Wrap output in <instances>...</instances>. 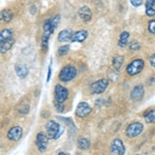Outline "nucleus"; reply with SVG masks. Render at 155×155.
Returning a JSON list of instances; mask_svg holds the SVG:
<instances>
[{"label": "nucleus", "instance_id": "nucleus-28", "mask_svg": "<svg viewBox=\"0 0 155 155\" xmlns=\"http://www.w3.org/2000/svg\"><path fill=\"white\" fill-rule=\"evenodd\" d=\"M130 3L134 6L137 7V6H140L142 3H143V0H130Z\"/></svg>", "mask_w": 155, "mask_h": 155}, {"label": "nucleus", "instance_id": "nucleus-18", "mask_svg": "<svg viewBox=\"0 0 155 155\" xmlns=\"http://www.w3.org/2000/svg\"><path fill=\"white\" fill-rule=\"evenodd\" d=\"M11 37H12V30L9 28L3 29L0 32V45L7 41L8 38H11Z\"/></svg>", "mask_w": 155, "mask_h": 155}, {"label": "nucleus", "instance_id": "nucleus-15", "mask_svg": "<svg viewBox=\"0 0 155 155\" xmlns=\"http://www.w3.org/2000/svg\"><path fill=\"white\" fill-rule=\"evenodd\" d=\"M15 68H16L17 76L20 77L21 79H24V78L26 77L27 74H28V67H27L26 64H24V63H18V64H16Z\"/></svg>", "mask_w": 155, "mask_h": 155}, {"label": "nucleus", "instance_id": "nucleus-3", "mask_svg": "<svg viewBox=\"0 0 155 155\" xmlns=\"http://www.w3.org/2000/svg\"><path fill=\"white\" fill-rule=\"evenodd\" d=\"M143 129L144 125L141 122H134L126 128V136L128 137H136L143 132Z\"/></svg>", "mask_w": 155, "mask_h": 155}, {"label": "nucleus", "instance_id": "nucleus-19", "mask_svg": "<svg viewBox=\"0 0 155 155\" xmlns=\"http://www.w3.org/2000/svg\"><path fill=\"white\" fill-rule=\"evenodd\" d=\"M145 121L147 123H154L155 122V110H149L144 114Z\"/></svg>", "mask_w": 155, "mask_h": 155}, {"label": "nucleus", "instance_id": "nucleus-17", "mask_svg": "<svg viewBox=\"0 0 155 155\" xmlns=\"http://www.w3.org/2000/svg\"><path fill=\"white\" fill-rule=\"evenodd\" d=\"M14 18V14L9 9H3L0 12V22L2 23H9Z\"/></svg>", "mask_w": 155, "mask_h": 155}, {"label": "nucleus", "instance_id": "nucleus-9", "mask_svg": "<svg viewBox=\"0 0 155 155\" xmlns=\"http://www.w3.org/2000/svg\"><path fill=\"white\" fill-rule=\"evenodd\" d=\"M91 107L89 106L87 102H80L77 107V110H76V115L80 118H84L86 117L87 115H89L91 113Z\"/></svg>", "mask_w": 155, "mask_h": 155}, {"label": "nucleus", "instance_id": "nucleus-21", "mask_svg": "<svg viewBox=\"0 0 155 155\" xmlns=\"http://www.w3.org/2000/svg\"><path fill=\"white\" fill-rule=\"evenodd\" d=\"M128 39H129V33L126 31L122 32L121 35H120V38H119V46L121 48H124V47L127 46V42H128Z\"/></svg>", "mask_w": 155, "mask_h": 155}, {"label": "nucleus", "instance_id": "nucleus-30", "mask_svg": "<svg viewBox=\"0 0 155 155\" xmlns=\"http://www.w3.org/2000/svg\"><path fill=\"white\" fill-rule=\"evenodd\" d=\"M140 49V45L139 42L137 41H134L130 44V50H139Z\"/></svg>", "mask_w": 155, "mask_h": 155}, {"label": "nucleus", "instance_id": "nucleus-23", "mask_svg": "<svg viewBox=\"0 0 155 155\" xmlns=\"http://www.w3.org/2000/svg\"><path fill=\"white\" fill-rule=\"evenodd\" d=\"M49 41H50V35L48 34H42V37H41V49L44 50L45 52H47L48 50V47H49Z\"/></svg>", "mask_w": 155, "mask_h": 155}, {"label": "nucleus", "instance_id": "nucleus-12", "mask_svg": "<svg viewBox=\"0 0 155 155\" xmlns=\"http://www.w3.org/2000/svg\"><path fill=\"white\" fill-rule=\"evenodd\" d=\"M87 37H88V31L87 30H79V31L72 33L71 41L74 42H83L84 41H86Z\"/></svg>", "mask_w": 155, "mask_h": 155}, {"label": "nucleus", "instance_id": "nucleus-2", "mask_svg": "<svg viewBox=\"0 0 155 155\" xmlns=\"http://www.w3.org/2000/svg\"><path fill=\"white\" fill-rule=\"evenodd\" d=\"M144 66H145V62L143 59H136L127 65L126 71L129 76H136V74H140V72L143 71Z\"/></svg>", "mask_w": 155, "mask_h": 155}, {"label": "nucleus", "instance_id": "nucleus-6", "mask_svg": "<svg viewBox=\"0 0 155 155\" xmlns=\"http://www.w3.org/2000/svg\"><path fill=\"white\" fill-rule=\"evenodd\" d=\"M68 97V90L61 85H56L55 87V99L58 102L65 101Z\"/></svg>", "mask_w": 155, "mask_h": 155}, {"label": "nucleus", "instance_id": "nucleus-24", "mask_svg": "<svg viewBox=\"0 0 155 155\" xmlns=\"http://www.w3.org/2000/svg\"><path fill=\"white\" fill-rule=\"evenodd\" d=\"M68 51H69V46H68V45L62 46V47H60V48L58 49V55H59V56H64V55H66L67 53H68Z\"/></svg>", "mask_w": 155, "mask_h": 155}, {"label": "nucleus", "instance_id": "nucleus-5", "mask_svg": "<svg viewBox=\"0 0 155 155\" xmlns=\"http://www.w3.org/2000/svg\"><path fill=\"white\" fill-rule=\"evenodd\" d=\"M107 79H101L99 81L94 82L91 85V93L92 94H101L102 92L106 91V89L107 88Z\"/></svg>", "mask_w": 155, "mask_h": 155}, {"label": "nucleus", "instance_id": "nucleus-29", "mask_svg": "<svg viewBox=\"0 0 155 155\" xmlns=\"http://www.w3.org/2000/svg\"><path fill=\"white\" fill-rule=\"evenodd\" d=\"M146 15L149 17L155 16V9L154 8H146Z\"/></svg>", "mask_w": 155, "mask_h": 155}, {"label": "nucleus", "instance_id": "nucleus-16", "mask_svg": "<svg viewBox=\"0 0 155 155\" xmlns=\"http://www.w3.org/2000/svg\"><path fill=\"white\" fill-rule=\"evenodd\" d=\"M14 44H15L14 37H11V38H8L7 41H5L4 42H2V44L0 45V53H1V54L7 53V52H8L9 50L12 48Z\"/></svg>", "mask_w": 155, "mask_h": 155}, {"label": "nucleus", "instance_id": "nucleus-14", "mask_svg": "<svg viewBox=\"0 0 155 155\" xmlns=\"http://www.w3.org/2000/svg\"><path fill=\"white\" fill-rule=\"evenodd\" d=\"M72 30L71 29H64L59 32L58 34V41L59 42H66L71 39Z\"/></svg>", "mask_w": 155, "mask_h": 155}, {"label": "nucleus", "instance_id": "nucleus-22", "mask_svg": "<svg viewBox=\"0 0 155 155\" xmlns=\"http://www.w3.org/2000/svg\"><path fill=\"white\" fill-rule=\"evenodd\" d=\"M78 146L82 150H87L90 147V142L87 139H85V137H81L78 141Z\"/></svg>", "mask_w": 155, "mask_h": 155}, {"label": "nucleus", "instance_id": "nucleus-13", "mask_svg": "<svg viewBox=\"0 0 155 155\" xmlns=\"http://www.w3.org/2000/svg\"><path fill=\"white\" fill-rule=\"evenodd\" d=\"M79 16L83 21L89 22L92 19V12L88 6H83L79 9Z\"/></svg>", "mask_w": 155, "mask_h": 155}, {"label": "nucleus", "instance_id": "nucleus-1", "mask_svg": "<svg viewBox=\"0 0 155 155\" xmlns=\"http://www.w3.org/2000/svg\"><path fill=\"white\" fill-rule=\"evenodd\" d=\"M77 76V69L76 67L71 65H66L61 69L59 74V79L62 82H69L74 80Z\"/></svg>", "mask_w": 155, "mask_h": 155}, {"label": "nucleus", "instance_id": "nucleus-4", "mask_svg": "<svg viewBox=\"0 0 155 155\" xmlns=\"http://www.w3.org/2000/svg\"><path fill=\"white\" fill-rule=\"evenodd\" d=\"M47 132H48L49 139H57L59 137V130L60 126L58 123H56L53 120H50L46 124Z\"/></svg>", "mask_w": 155, "mask_h": 155}, {"label": "nucleus", "instance_id": "nucleus-26", "mask_svg": "<svg viewBox=\"0 0 155 155\" xmlns=\"http://www.w3.org/2000/svg\"><path fill=\"white\" fill-rule=\"evenodd\" d=\"M55 107H56L57 112H63L64 111V106H63V102H58L55 101Z\"/></svg>", "mask_w": 155, "mask_h": 155}, {"label": "nucleus", "instance_id": "nucleus-11", "mask_svg": "<svg viewBox=\"0 0 155 155\" xmlns=\"http://www.w3.org/2000/svg\"><path fill=\"white\" fill-rule=\"evenodd\" d=\"M144 94H145L144 87L142 86V85H137V86L132 89L130 97L134 101H140L144 97Z\"/></svg>", "mask_w": 155, "mask_h": 155}, {"label": "nucleus", "instance_id": "nucleus-33", "mask_svg": "<svg viewBox=\"0 0 155 155\" xmlns=\"http://www.w3.org/2000/svg\"><path fill=\"white\" fill-rule=\"evenodd\" d=\"M58 155H67L66 153H64V152H60V153Z\"/></svg>", "mask_w": 155, "mask_h": 155}, {"label": "nucleus", "instance_id": "nucleus-8", "mask_svg": "<svg viewBox=\"0 0 155 155\" xmlns=\"http://www.w3.org/2000/svg\"><path fill=\"white\" fill-rule=\"evenodd\" d=\"M48 143H49V137L48 136L44 134V132H38L36 136V147L38 148V150L41 152H45L48 147Z\"/></svg>", "mask_w": 155, "mask_h": 155}, {"label": "nucleus", "instance_id": "nucleus-10", "mask_svg": "<svg viewBox=\"0 0 155 155\" xmlns=\"http://www.w3.org/2000/svg\"><path fill=\"white\" fill-rule=\"evenodd\" d=\"M22 134H23V129L20 126H12L7 132V139L11 140L12 142L19 141L22 137Z\"/></svg>", "mask_w": 155, "mask_h": 155}, {"label": "nucleus", "instance_id": "nucleus-32", "mask_svg": "<svg viewBox=\"0 0 155 155\" xmlns=\"http://www.w3.org/2000/svg\"><path fill=\"white\" fill-rule=\"evenodd\" d=\"M51 76H52V67L51 65L49 66V71H48V78H47V82L50 81V79H51Z\"/></svg>", "mask_w": 155, "mask_h": 155}, {"label": "nucleus", "instance_id": "nucleus-7", "mask_svg": "<svg viewBox=\"0 0 155 155\" xmlns=\"http://www.w3.org/2000/svg\"><path fill=\"white\" fill-rule=\"evenodd\" d=\"M111 153L112 155H123L125 153V147L123 142L119 139H116L111 144Z\"/></svg>", "mask_w": 155, "mask_h": 155}, {"label": "nucleus", "instance_id": "nucleus-20", "mask_svg": "<svg viewBox=\"0 0 155 155\" xmlns=\"http://www.w3.org/2000/svg\"><path fill=\"white\" fill-rule=\"evenodd\" d=\"M123 61H124V57L121 56V55H117L116 57H114L113 59V66L116 71H119L121 68L122 64H123Z\"/></svg>", "mask_w": 155, "mask_h": 155}, {"label": "nucleus", "instance_id": "nucleus-27", "mask_svg": "<svg viewBox=\"0 0 155 155\" xmlns=\"http://www.w3.org/2000/svg\"><path fill=\"white\" fill-rule=\"evenodd\" d=\"M155 5V0H147L146 1V8H153Z\"/></svg>", "mask_w": 155, "mask_h": 155}, {"label": "nucleus", "instance_id": "nucleus-31", "mask_svg": "<svg viewBox=\"0 0 155 155\" xmlns=\"http://www.w3.org/2000/svg\"><path fill=\"white\" fill-rule=\"evenodd\" d=\"M150 64H151L152 66L155 67V54L152 55L151 58H150Z\"/></svg>", "mask_w": 155, "mask_h": 155}, {"label": "nucleus", "instance_id": "nucleus-25", "mask_svg": "<svg viewBox=\"0 0 155 155\" xmlns=\"http://www.w3.org/2000/svg\"><path fill=\"white\" fill-rule=\"evenodd\" d=\"M148 30L151 33L155 34V20H151L148 24Z\"/></svg>", "mask_w": 155, "mask_h": 155}]
</instances>
